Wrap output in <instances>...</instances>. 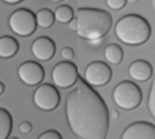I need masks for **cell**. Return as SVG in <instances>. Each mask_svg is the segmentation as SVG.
<instances>
[{
    "mask_svg": "<svg viewBox=\"0 0 155 139\" xmlns=\"http://www.w3.org/2000/svg\"><path fill=\"white\" fill-rule=\"evenodd\" d=\"M70 130L80 139H107L110 112L103 98L84 79L78 80L66 98Z\"/></svg>",
    "mask_w": 155,
    "mask_h": 139,
    "instance_id": "obj_1",
    "label": "cell"
},
{
    "mask_svg": "<svg viewBox=\"0 0 155 139\" xmlns=\"http://www.w3.org/2000/svg\"><path fill=\"white\" fill-rule=\"evenodd\" d=\"M75 18L78 20V36L88 41L103 39L112 27V16L104 9L79 8Z\"/></svg>",
    "mask_w": 155,
    "mask_h": 139,
    "instance_id": "obj_2",
    "label": "cell"
},
{
    "mask_svg": "<svg viewBox=\"0 0 155 139\" xmlns=\"http://www.w3.org/2000/svg\"><path fill=\"white\" fill-rule=\"evenodd\" d=\"M115 36L127 46H142L151 36V25L143 16L128 14L116 22Z\"/></svg>",
    "mask_w": 155,
    "mask_h": 139,
    "instance_id": "obj_3",
    "label": "cell"
},
{
    "mask_svg": "<svg viewBox=\"0 0 155 139\" xmlns=\"http://www.w3.org/2000/svg\"><path fill=\"white\" fill-rule=\"evenodd\" d=\"M112 99L119 108L131 111L140 106L143 94L137 83L130 82V80H123L115 86L114 91H112Z\"/></svg>",
    "mask_w": 155,
    "mask_h": 139,
    "instance_id": "obj_4",
    "label": "cell"
},
{
    "mask_svg": "<svg viewBox=\"0 0 155 139\" xmlns=\"http://www.w3.org/2000/svg\"><path fill=\"white\" fill-rule=\"evenodd\" d=\"M8 25L14 34L21 38L31 36L38 28L36 15L27 8H20L12 12L8 19Z\"/></svg>",
    "mask_w": 155,
    "mask_h": 139,
    "instance_id": "obj_5",
    "label": "cell"
},
{
    "mask_svg": "<svg viewBox=\"0 0 155 139\" xmlns=\"http://www.w3.org/2000/svg\"><path fill=\"white\" fill-rule=\"evenodd\" d=\"M52 82L56 87L60 88H70L74 87L79 80V72H78V67L72 62H60L52 68Z\"/></svg>",
    "mask_w": 155,
    "mask_h": 139,
    "instance_id": "obj_6",
    "label": "cell"
},
{
    "mask_svg": "<svg viewBox=\"0 0 155 139\" xmlns=\"http://www.w3.org/2000/svg\"><path fill=\"white\" fill-rule=\"evenodd\" d=\"M34 103L41 111H54L60 103V94L56 87L44 83L39 86L34 92Z\"/></svg>",
    "mask_w": 155,
    "mask_h": 139,
    "instance_id": "obj_7",
    "label": "cell"
},
{
    "mask_svg": "<svg viewBox=\"0 0 155 139\" xmlns=\"http://www.w3.org/2000/svg\"><path fill=\"white\" fill-rule=\"evenodd\" d=\"M112 70L104 62H92L86 67L84 80L90 86L103 87L111 80Z\"/></svg>",
    "mask_w": 155,
    "mask_h": 139,
    "instance_id": "obj_8",
    "label": "cell"
},
{
    "mask_svg": "<svg viewBox=\"0 0 155 139\" xmlns=\"http://www.w3.org/2000/svg\"><path fill=\"white\" fill-rule=\"evenodd\" d=\"M18 76L24 84L36 86L44 79V68L38 62H24L18 68Z\"/></svg>",
    "mask_w": 155,
    "mask_h": 139,
    "instance_id": "obj_9",
    "label": "cell"
},
{
    "mask_svg": "<svg viewBox=\"0 0 155 139\" xmlns=\"http://www.w3.org/2000/svg\"><path fill=\"white\" fill-rule=\"evenodd\" d=\"M120 139H155V124L146 121L134 122L126 127Z\"/></svg>",
    "mask_w": 155,
    "mask_h": 139,
    "instance_id": "obj_10",
    "label": "cell"
},
{
    "mask_svg": "<svg viewBox=\"0 0 155 139\" xmlns=\"http://www.w3.org/2000/svg\"><path fill=\"white\" fill-rule=\"evenodd\" d=\"M31 52L36 59L41 60V62H48L52 59L56 52V46L51 38L40 36L31 44Z\"/></svg>",
    "mask_w": 155,
    "mask_h": 139,
    "instance_id": "obj_11",
    "label": "cell"
},
{
    "mask_svg": "<svg viewBox=\"0 0 155 139\" xmlns=\"http://www.w3.org/2000/svg\"><path fill=\"white\" fill-rule=\"evenodd\" d=\"M128 75L132 80H137V82H147L153 76V66L147 60L138 59L130 64Z\"/></svg>",
    "mask_w": 155,
    "mask_h": 139,
    "instance_id": "obj_12",
    "label": "cell"
},
{
    "mask_svg": "<svg viewBox=\"0 0 155 139\" xmlns=\"http://www.w3.org/2000/svg\"><path fill=\"white\" fill-rule=\"evenodd\" d=\"M19 51V43L12 36H2L0 38V58L2 59H11Z\"/></svg>",
    "mask_w": 155,
    "mask_h": 139,
    "instance_id": "obj_13",
    "label": "cell"
},
{
    "mask_svg": "<svg viewBox=\"0 0 155 139\" xmlns=\"http://www.w3.org/2000/svg\"><path fill=\"white\" fill-rule=\"evenodd\" d=\"M12 131V115L8 110L0 107V139H8Z\"/></svg>",
    "mask_w": 155,
    "mask_h": 139,
    "instance_id": "obj_14",
    "label": "cell"
},
{
    "mask_svg": "<svg viewBox=\"0 0 155 139\" xmlns=\"http://www.w3.org/2000/svg\"><path fill=\"white\" fill-rule=\"evenodd\" d=\"M104 58L107 59V62H110L111 64H118L122 63L123 60V50L119 44H115V43H111L108 46H106L104 48Z\"/></svg>",
    "mask_w": 155,
    "mask_h": 139,
    "instance_id": "obj_15",
    "label": "cell"
},
{
    "mask_svg": "<svg viewBox=\"0 0 155 139\" xmlns=\"http://www.w3.org/2000/svg\"><path fill=\"white\" fill-rule=\"evenodd\" d=\"M55 20H56V19H55V12H52L51 9H48V8H41L40 11L36 14L38 27L44 28V30L52 27Z\"/></svg>",
    "mask_w": 155,
    "mask_h": 139,
    "instance_id": "obj_16",
    "label": "cell"
},
{
    "mask_svg": "<svg viewBox=\"0 0 155 139\" xmlns=\"http://www.w3.org/2000/svg\"><path fill=\"white\" fill-rule=\"evenodd\" d=\"M55 19L62 24H68L74 19V9L70 5H59L55 11Z\"/></svg>",
    "mask_w": 155,
    "mask_h": 139,
    "instance_id": "obj_17",
    "label": "cell"
},
{
    "mask_svg": "<svg viewBox=\"0 0 155 139\" xmlns=\"http://www.w3.org/2000/svg\"><path fill=\"white\" fill-rule=\"evenodd\" d=\"M147 107L148 111L153 118H155V75L154 79L151 82V87H150V92H148V99H147Z\"/></svg>",
    "mask_w": 155,
    "mask_h": 139,
    "instance_id": "obj_18",
    "label": "cell"
},
{
    "mask_svg": "<svg viewBox=\"0 0 155 139\" xmlns=\"http://www.w3.org/2000/svg\"><path fill=\"white\" fill-rule=\"evenodd\" d=\"M38 139H63L62 134L56 130H48V131H44L43 134L39 135Z\"/></svg>",
    "mask_w": 155,
    "mask_h": 139,
    "instance_id": "obj_19",
    "label": "cell"
},
{
    "mask_svg": "<svg viewBox=\"0 0 155 139\" xmlns=\"http://www.w3.org/2000/svg\"><path fill=\"white\" fill-rule=\"evenodd\" d=\"M107 5L111 9H115V11H119V9L124 8L126 4H127V0H106Z\"/></svg>",
    "mask_w": 155,
    "mask_h": 139,
    "instance_id": "obj_20",
    "label": "cell"
},
{
    "mask_svg": "<svg viewBox=\"0 0 155 139\" xmlns=\"http://www.w3.org/2000/svg\"><path fill=\"white\" fill-rule=\"evenodd\" d=\"M62 58L64 60H67V62H71L75 58V51L71 47H64L62 50Z\"/></svg>",
    "mask_w": 155,
    "mask_h": 139,
    "instance_id": "obj_21",
    "label": "cell"
},
{
    "mask_svg": "<svg viewBox=\"0 0 155 139\" xmlns=\"http://www.w3.org/2000/svg\"><path fill=\"white\" fill-rule=\"evenodd\" d=\"M19 128H20V132H23V134H30L34 127H32V123H31V122L24 121V122H21V123H20Z\"/></svg>",
    "mask_w": 155,
    "mask_h": 139,
    "instance_id": "obj_22",
    "label": "cell"
},
{
    "mask_svg": "<svg viewBox=\"0 0 155 139\" xmlns=\"http://www.w3.org/2000/svg\"><path fill=\"white\" fill-rule=\"evenodd\" d=\"M68 28H70V30L76 31V28H78V20H76V18H74L72 20L68 23Z\"/></svg>",
    "mask_w": 155,
    "mask_h": 139,
    "instance_id": "obj_23",
    "label": "cell"
},
{
    "mask_svg": "<svg viewBox=\"0 0 155 139\" xmlns=\"http://www.w3.org/2000/svg\"><path fill=\"white\" fill-rule=\"evenodd\" d=\"M110 116H111L112 119H118L119 118V111H116V110H111V111H110Z\"/></svg>",
    "mask_w": 155,
    "mask_h": 139,
    "instance_id": "obj_24",
    "label": "cell"
},
{
    "mask_svg": "<svg viewBox=\"0 0 155 139\" xmlns=\"http://www.w3.org/2000/svg\"><path fill=\"white\" fill-rule=\"evenodd\" d=\"M4 3H7V4H11V5H14V4H18V3H20V2H23V0H3Z\"/></svg>",
    "mask_w": 155,
    "mask_h": 139,
    "instance_id": "obj_25",
    "label": "cell"
},
{
    "mask_svg": "<svg viewBox=\"0 0 155 139\" xmlns=\"http://www.w3.org/2000/svg\"><path fill=\"white\" fill-rule=\"evenodd\" d=\"M4 88H5V87H4V84H3V83L0 82V95H2V94L4 92Z\"/></svg>",
    "mask_w": 155,
    "mask_h": 139,
    "instance_id": "obj_26",
    "label": "cell"
},
{
    "mask_svg": "<svg viewBox=\"0 0 155 139\" xmlns=\"http://www.w3.org/2000/svg\"><path fill=\"white\" fill-rule=\"evenodd\" d=\"M139 0H127V3H130V4H135V3H138Z\"/></svg>",
    "mask_w": 155,
    "mask_h": 139,
    "instance_id": "obj_27",
    "label": "cell"
},
{
    "mask_svg": "<svg viewBox=\"0 0 155 139\" xmlns=\"http://www.w3.org/2000/svg\"><path fill=\"white\" fill-rule=\"evenodd\" d=\"M150 3H151V7H153V9L155 11V0H150Z\"/></svg>",
    "mask_w": 155,
    "mask_h": 139,
    "instance_id": "obj_28",
    "label": "cell"
},
{
    "mask_svg": "<svg viewBox=\"0 0 155 139\" xmlns=\"http://www.w3.org/2000/svg\"><path fill=\"white\" fill-rule=\"evenodd\" d=\"M50 2H52V3H60V2H63V0H50Z\"/></svg>",
    "mask_w": 155,
    "mask_h": 139,
    "instance_id": "obj_29",
    "label": "cell"
},
{
    "mask_svg": "<svg viewBox=\"0 0 155 139\" xmlns=\"http://www.w3.org/2000/svg\"><path fill=\"white\" fill-rule=\"evenodd\" d=\"M8 139H19V138H16V137H12V138H8Z\"/></svg>",
    "mask_w": 155,
    "mask_h": 139,
    "instance_id": "obj_30",
    "label": "cell"
}]
</instances>
